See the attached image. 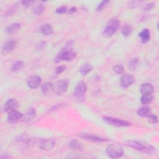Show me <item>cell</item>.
<instances>
[{"instance_id": "36", "label": "cell", "mask_w": 159, "mask_h": 159, "mask_svg": "<svg viewBox=\"0 0 159 159\" xmlns=\"http://www.w3.org/2000/svg\"><path fill=\"white\" fill-rule=\"evenodd\" d=\"M66 11H67L66 7L65 6H60V7H58V8L56 9V12H57V14H63V13H65Z\"/></svg>"}, {"instance_id": "37", "label": "cell", "mask_w": 159, "mask_h": 159, "mask_svg": "<svg viewBox=\"0 0 159 159\" xmlns=\"http://www.w3.org/2000/svg\"><path fill=\"white\" fill-rule=\"evenodd\" d=\"M35 1H22L20 2L22 5L25 7H29L30 5H32L33 3H35Z\"/></svg>"}, {"instance_id": "34", "label": "cell", "mask_w": 159, "mask_h": 159, "mask_svg": "<svg viewBox=\"0 0 159 159\" xmlns=\"http://www.w3.org/2000/svg\"><path fill=\"white\" fill-rule=\"evenodd\" d=\"M142 2H143L142 1H132L129 2V7H134L138 6Z\"/></svg>"}, {"instance_id": "5", "label": "cell", "mask_w": 159, "mask_h": 159, "mask_svg": "<svg viewBox=\"0 0 159 159\" xmlns=\"http://www.w3.org/2000/svg\"><path fill=\"white\" fill-rule=\"evenodd\" d=\"M103 120L107 124L116 127H129L132 125V124L129 121L112 117L105 116L103 117Z\"/></svg>"}, {"instance_id": "21", "label": "cell", "mask_w": 159, "mask_h": 159, "mask_svg": "<svg viewBox=\"0 0 159 159\" xmlns=\"http://www.w3.org/2000/svg\"><path fill=\"white\" fill-rule=\"evenodd\" d=\"M69 148L73 150H82L83 149V145L77 140H72L69 143Z\"/></svg>"}, {"instance_id": "18", "label": "cell", "mask_w": 159, "mask_h": 159, "mask_svg": "<svg viewBox=\"0 0 159 159\" xmlns=\"http://www.w3.org/2000/svg\"><path fill=\"white\" fill-rule=\"evenodd\" d=\"M153 86L150 84L148 83H143L140 86V93L142 94H152L153 91Z\"/></svg>"}, {"instance_id": "9", "label": "cell", "mask_w": 159, "mask_h": 159, "mask_svg": "<svg viewBox=\"0 0 159 159\" xmlns=\"http://www.w3.org/2000/svg\"><path fill=\"white\" fill-rule=\"evenodd\" d=\"M27 86L31 89H35L40 86L42 83V78L37 75H32L29 76L26 80Z\"/></svg>"}, {"instance_id": "19", "label": "cell", "mask_w": 159, "mask_h": 159, "mask_svg": "<svg viewBox=\"0 0 159 159\" xmlns=\"http://www.w3.org/2000/svg\"><path fill=\"white\" fill-rule=\"evenodd\" d=\"M21 25L20 23L18 22H14L9 25L6 29V32L8 34H13L16 32H17L19 29L20 28Z\"/></svg>"}, {"instance_id": "31", "label": "cell", "mask_w": 159, "mask_h": 159, "mask_svg": "<svg viewBox=\"0 0 159 159\" xmlns=\"http://www.w3.org/2000/svg\"><path fill=\"white\" fill-rule=\"evenodd\" d=\"M147 117L148 118V121L152 124H157L158 122V117L155 114L150 113V114L148 115V116Z\"/></svg>"}, {"instance_id": "17", "label": "cell", "mask_w": 159, "mask_h": 159, "mask_svg": "<svg viewBox=\"0 0 159 159\" xmlns=\"http://www.w3.org/2000/svg\"><path fill=\"white\" fill-rule=\"evenodd\" d=\"M41 90L43 94L50 95L54 91V86L52 83L47 82L42 85Z\"/></svg>"}, {"instance_id": "39", "label": "cell", "mask_w": 159, "mask_h": 159, "mask_svg": "<svg viewBox=\"0 0 159 159\" xmlns=\"http://www.w3.org/2000/svg\"><path fill=\"white\" fill-rule=\"evenodd\" d=\"M77 9L76 7H71V8H70V9L68 10V13L71 14H73L75 13Z\"/></svg>"}, {"instance_id": "12", "label": "cell", "mask_w": 159, "mask_h": 159, "mask_svg": "<svg viewBox=\"0 0 159 159\" xmlns=\"http://www.w3.org/2000/svg\"><path fill=\"white\" fill-rule=\"evenodd\" d=\"M135 81L134 77L130 74H125L121 76L120 83V85L124 88H127L133 84Z\"/></svg>"}, {"instance_id": "10", "label": "cell", "mask_w": 159, "mask_h": 159, "mask_svg": "<svg viewBox=\"0 0 159 159\" xmlns=\"http://www.w3.org/2000/svg\"><path fill=\"white\" fill-rule=\"evenodd\" d=\"M19 107V103L15 99H8L4 105V111L7 113H9L13 111L17 110Z\"/></svg>"}, {"instance_id": "8", "label": "cell", "mask_w": 159, "mask_h": 159, "mask_svg": "<svg viewBox=\"0 0 159 159\" xmlns=\"http://www.w3.org/2000/svg\"><path fill=\"white\" fill-rule=\"evenodd\" d=\"M55 145V140L53 138H48L43 139L40 141L39 148L42 150L50 151L53 149Z\"/></svg>"}, {"instance_id": "38", "label": "cell", "mask_w": 159, "mask_h": 159, "mask_svg": "<svg viewBox=\"0 0 159 159\" xmlns=\"http://www.w3.org/2000/svg\"><path fill=\"white\" fill-rule=\"evenodd\" d=\"M16 6H14L11 7L9 10L7 11V12H6L7 16H9V15L13 14L14 12V11H16Z\"/></svg>"}, {"instance_id": "35", "label": "cell", "mask_w": 159, "mask_h": 159, "mask_svg": "<svg viewBox=\"0 0 159 159\" xmlns=\"http://www.w3.org/2000/svg\"><path fill=\"white\" fill-rule=\"evenodd\" d=\"M66 69V66H63V65H61V66H57L56 68H55V73L57 75H58V74H60L62 72H63Z\"/></svg>"}, {"instance_id": "20", "label": "cell", "mask_w": 159, "mask_h": 159, "mask_svg": "<svg viewBox=\"0 0 159 159\" xmlns=\"http://www.w3.org/2000/svg\"><path fill=\"white\" fill-rule=\"evenodd\" d=\"M139 36L140 38L142 43H145L150 39V30L148 29H143L139 34Z\"/></svg>"}, {"instance_id": "6", "label": "cell", "mask_w": 159, "mask_h": 159, "mask_svg": "<svg viewBox=\"0 0 159 159\" xmlns=\"http://www.w3.org/2000/svg\"><path fill=\"white\" fill-rule=\"evenodd\" d=\"M87 91V86L84 81H80L76 85L74 91H73V96L74 97L80 101L83 99L84 94H86Z\"/></svg>"}, {"instance_id": "4", "label": "cell", "mask_w": 159, "mask_h": 159, "mask_svg": "<svg viewBox=\"0 0 159 159\" xmlns=\"http://www.w3.org/2000/svg\"><path fill=\"white\" fill-rule=\"evenodd\" d=\"M106 153L107 155L112 158H118L123 155L124 150L120 146L116 144H111L107 146Z\"/></svg>"}, {"instance_id": "25", "label": "cell", "mask_w": 159, "mask_h": 159, "mask_svg": "<svg viewBox=\"0 0 159 159\" xmlns=\"http://www.w3.org/2000/svg\"><path fill=\"white\" fill-rule=\"evenodd\" d=\"M153 101V96L152 94H142L140 98V102L142 104L147 105L152 102Z\"/></svg>"}, {"instance_id": "23", "label": "cell", "mask_w": 159, "mask_h": 159, "mask_svg": "<svg viewBox=\"0 0 159 159\" xmlns=\"http://www.w3.org/2000/svg\"><path fill=\"white\" fill-rule=\"evenodd\" d=\"M93 67L91 64L85 63L80 67V72L82 75L84 76V75H86L88 73H89L93 70Z\"/></svg>"}, {"instance_id": "7", "label": "cell", "mask_w": 159, "mask_h": 159, "mask_svg": "<svg viewBox=\"0 0 159 159\" xmlns=\"http://www.w3.org/2000/svg\"><path fill=\"white\" fill-rule=\"evenodd\" d=\"M68 80L63 79L58 81L54 86V91L57 95H61L66 91L68 86Z\"/></svg>"}, {"instance_id": "2", "label": "cell", "mask_w": 159, "mask_h": 159, "mask_svg": "<svg viewBox=\"0 0 159 159\" xmlns=\"http://www.w3.org/2000/svg\"><path fill=\"white\" fill-rule=\"evenodd\" d=\"M76 52L69 45H68L58 53L54 58V61L55 63H58L61 60L71 61L76 57Z\"/></svg>"}, {"instance_id": "29", "label": "cell", "mask_w": 159, "mask_h": 159, "mask_svg": "<svg viewBox=\"0 0 159 159\" xmlns=\"http://www.w3.org/2000/svg\"><path fill=\"white\" fill-rule=\"evenodd\" d=\"M43 11H44V6L42 4L35 6L32 9L33 13L36 15H40L43 12Z\"/></svg>"}, {"instance_id": "33", "label": "cell", "mask_w": 159, "mask_h": 159, "mask_svg": "<svg viewBox=\"0 0 159 159\" xmlns=\"http://www.w3.org/2000/svg\"><path fill=\"white\" fill-rule=\"evenodd\" d=\"M155 7V4L153 2H149V3H147L145 4L143 7V9L145 11H150L151 9H152L153 7Z\"/></svg>"}, {"instance_id": "3", "label": "cell", "mask_w": 159, "mask_h": 159, "mask_svg": "<svg viewBox=\"0 0 159 159\" xmlns=\"http://www.w3.org/2000/svg\"><path fill=\"white\" fill-rule=\"evenodd\" d=\"M120 27V21L116 17L111 19L102 30V35L106 37H111Z\"/></svg>"}, {"instance_id": "24", "label": "cell", "mask_w": 159, "mask_h": 159, "mask_svg": "<svg viewBox=\"0 0 159 159\" xmlns=\"http://www.w3.org/2000/svg\"><path fill=\"white\" fill-rule=\"evenodd\" d=\"M23 66H24V63L22 61L16 60L12 63L11 69L12 71L16 72V71H18L20 70H21Z\"/></svg>"}, {"instance_id": "32", "label": "cell", "mask_w": 159, "mask_h": 159, "mask_svg": "<svg viewBox=\"0 0 159 159\" xmlns=\"http://www.w3.org/2000/svg\"><path fill=\"white\" fill-rule=\"evenodd\" d=\"M109 2V1H107V0H104V1H101V2L98 4V7H97V8H96V10L98 11L102 10V9L106 6V5Z\"/></svg>"}, {"instance_id": "22", "label": "cell", "mask_w": 159, "mask_h": 159, "mask_svg": "<svg viewBox=\"0 0 159 159\" xmlns=\"http://www.w3.org/2000/svg\"><path fill=\"white\" fill-rule=\"evenodd\" d=\"M150 113H151V109L148 106L141 107L137 111V115L140 117H147L148 115L150 114Z\"/></svg>"}, {"instance_id": "11", "label": "cell", "mask_w": 159, "mask_h": 159, "mask_svg": "<svg viewBox=\"0 0 159 159\" xmlns=\"http://www.w3.org/2000/svg\"><path fill=\"white\" fill-rule=\"evenodd\" d=\"M79 137L83 139H84L93 142H97V143H100V142H104L107 141V140L100 137H98L96 135H94L93 134L83 132V133H80L79 135Z\"/></svg>"}, {"instance_id": "13", "label": "cell", "mask_w": 159, "mask_h": 159, "mask_svg": "<svg viewBox=\"0 0 159 159\" xmlns=\"http://www.w3.org/2000/svg\"><path fill=\"white\" fill-rule=\"evenodd\" d=\"M23 114L19 112L17 110L13 111L7 115V122L9 124H15L22 119Z\"/></svg>"}, {"instance_id": "27", "label": "cell", "mask_w": 159, "mask_h": 159, "mask_svg": "<svg viewBox=\"0 0 159 159\" xmlns=\"http://www.w3.org/2000/svg\"><path fill=\"white\" fill-rule=\"evenodd\" d=\"M132 32V27L130 25H129V24L124 25L122 29V34L125 37H127L130 35Z\"/></svg>"}, {"instance_id": "26", "label": "cell", "mask_w": 159, "mask_h": 159, "mask_svg": "<svg viewBox=\"0 0 159 159\" xmlns=\"http://www.w3.org/2000/svg\"><path fill=\"white\" fill-rule=\"evenodd\" d=\"M40 31L43 34L46 35H50L53 33V29L52 27L50 25L45 24V25H43V26L41 27Z\"/></svg>"}, {"instance_id": "15", "label": "cell", "mask_w": 159, "mask_h": 159, "mask_svg": "<svg viewBox=\"0 0 159 159\" xmlns=\"http://www.w3.org/2000/svg\"><path fill=\"white\" fill-rule=\"evenodd\" d=\"M16 142L24 146L29 147L33 143V139L27 135H21L17 137Z\"/></svg>"}, {"instance_id": "28", "label": "cell", "mask_w": 159, "mask_h": 159, "mask_svg": "<svg viewBox=\"0 0 159 159\" xmlns=\"http://www.w3.org/2000/svg\"><path fill=\"white\" fill-rule=\"evenodd\" d=\"M139 65V59L138 58H132L128 63V68L129 70L133 71L136 69Z\"/></svg>"}, {"instance_id": "1", "label": "cell", "mask_w": 159, "mask_h": 159, "mask_svg": "<svg viewBox=\"0 0 159 159\" xmlns=\"http://www.w3.org/2000/svg\"><path fill=\"white\" fill-rule=\"evenodd\" d=\"M125 143L126 145L147 155H153L155 152V148L153 146L141 142L127 141Z\"/></svg>"}, {"instance_id": "14", "label": "cell", "mask_w": 159, "mask_h": 159, "mask_svg": "<svg viewBox=\"0 0 159 159\" xmlns=\"http://www.w3.org/2000/svg\"><path fill=\"white\" fill-rule=\"evenodd\" d=\"M16 42L14 40H8L4 43L1 48V53L2 55L5 56L11 52L16 47Z\"/></svg>"}, {"instance_id": "30", "label": "cell", "mask_w": 159, "mask_h": 159, "mask_svg": "<svg viewBox=\"0 0 159 159\" xmlns=\"http://www.w3.org/2000/svg\"><path fill=\"white\" fill-rule=\"evenodd\" d=\"M114 71L117 74H122L124 72V68L122 65H116L113 67Z\"/></svg>"}, {"instance_id": "16", "label": "cell", "mask_w": 159, "mask_h": 159, "mask_svg": "<svg viewBox=\"0 0 159 159\" xmlns=\"http://www.w3.org/2000/svg\"><path fill=\"white\" fill-rule=\"evenodd\" d=\"M36 116V111L34 108H30L25 114H23L21 120L24 122H29L34 119Z\"/></svg>"}]
</instances>
